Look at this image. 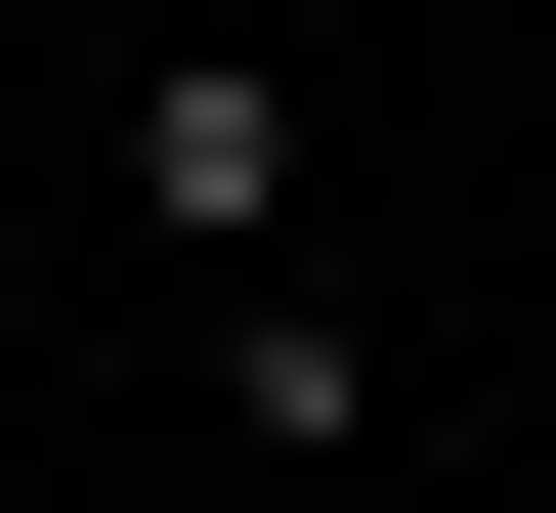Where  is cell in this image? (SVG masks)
<instances>
[{
	"instance_id": "obj_1",
	"label": "cell",
	"mask_w": 556,
	"mask_h": 513,
	"mask_svg": "<svg viewBox=\"0 0 556 513\" xmlns=\"http://www.w3.org/2000/svg\"><path fill=\"white\" fill-rule=\"evenodd\" d=\"M129 215H172L214 299H257V215H300V86H214V43H172V86H129Z\"/></svg>"
}]
</instances>
